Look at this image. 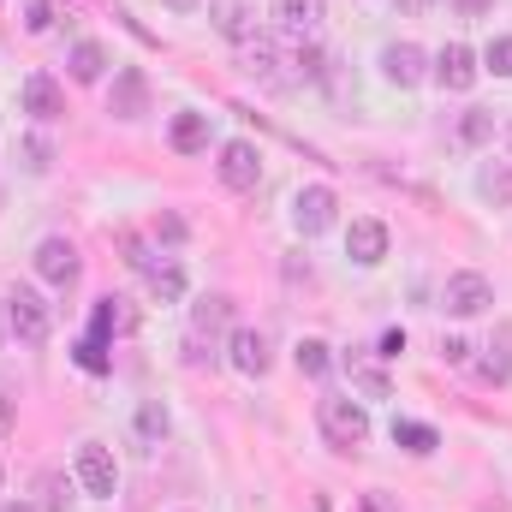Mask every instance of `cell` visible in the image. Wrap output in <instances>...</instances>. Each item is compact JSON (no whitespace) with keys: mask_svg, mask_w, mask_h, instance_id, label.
Returning a JSON list of instances; mask_svg holds the SVG:
<instances>
[{"mask_svg":"<svg viewBox=\"0 0 512 512\" xmlns=\"http://www.w3.org/2000/svg\"><path fill=\"white\" fill-rule=\"evenodd\" d=\"M316 423H322V441L340 447V453H358V447L370 441V411H364L358 399H346V393H328V399L316 405Z\"/></svg>","mask_w":512,"mask_h":512,"instance_id":"6da1fadb","label":"cell"},{"mask_svg":"<svg viewBox=\"0 0 512 512\" xmlns=\"http://www.w3.org/2000/svg\"><path fill=\"white\" fill-rule=\"evenodd\" d=\"M6 322H12V340H18V346H42V340L54 334V316H48V304H42L30 286H12V292H6Z\"/></svg>","mask_w":512,"mask_h":512,"instance_id":"7a4b0ae2","label":"cell"},{"mask_svg":"<svg viewBox=\"0 0 512 512\" xmlns=\"http://www.w3.org/2000/svg\"><path fill=\"white\" fill-rule=\"evenodd\" d=\"M441 304H447V316H483L489 304H495V286H489V274H447V286H441Z\"/></svg>","mask_w":512,"mask_h":512,"instance_id":"3957f363","label":"cell"},{"mask_svg":"<svg viewBox=\"0 0 512 512\" xmlns=\"http://www.w3.org/2000/svg\"><path fill=\"white\" fill-rule=\"evenodd\" d=\"M239 60H245V72H251L262 90H292V78L280 72L286 60H280V42H274V36H262V30H256L251 42H239Z\"/></svg>","mask_w":512,"mask_h":512,"instance_id":"277c9868","label":"cell"},{"mask_svg":"<svg viewBox=\"0 0 512 512\" xmlns=\"http://www.w3.org/2000/svg\"><path fill=\"white\" fill-rule=\"evenodd\" d=\"M36 274H42L48 286L72 292V286H78V274H84L78 245H72V239H60V233H54V239H42V245H36Z\"/></svg>","mask_w":512,"mask_h":512,"instance_id":"5b68a950","label":"cell"},{"mask_svg":"<svg viewBox=\"0 0 512 512\" xmlns=\"http://www.w3.org/2000/svg\"><path fill=\"white\" fill-rule=\"evenodd\" d=\"M334 209H340V197H334L328 185H304V191L292 197V227H298L304 239H316V233L334 227Z\"/></svg>","mask_w":512,"mask_h":512,"instance_id":"8992f818","label":"cell"},{"mask_svg":"<svg viewBox=\"0 0 512 512\" xmlns=\"http://www.w3.org/2000/svg\"><path fill=\"white\" fill-rule=\"evenodd\" d=\"M78 483H84V495H96V501H114V489H120V471H114V453H108L102 441H84V447H78Z\"/></svg>","mask_w":512,"mask_h":512,"instance_id":"52a82bcc","label":"cell"},{"mask_svg":"<svg viewBox=\"0 0 512 512\" xmlns=\"http://www.w3.org/2000/svg\"><path fill=\"white\" fill-rule=\"evenodd\" d=\"M108 114H114V120H143V114H149V78H143L137 66H120V72H114Z\"/></svg>","mask_w":512,"mask_h":512,"instance_id":"ba28073f","label":"cell"},{"mask_svg":"<svg viewBox=\"0 0 512 512\" xmlns=\"http://www.w3.org/2000/svg\"><path fill=\"white\" fill-rule=\"evenodd\" d=\"M221 185H233V191H251L256 179H262V155H256V143L245 137H233V143H221Z\"/></svg>","mask_w":512,"mask_h":512,"instance_id":"9c48e42d","label":"cell"},{"mask_svg":"<svg viewBox=\"0 0 512 512\" xmlns=\"http://www.w3.org/2000/svg\"><path fill=\"white\" fill-rule=\"evenodd\" d=\"M382 78H387V84H399V90L423 84V78H429L423 48H417V42H387V48H382Z\"/></svg>","mask_w":512,"mask_h":512,"instance_id":"30bf717a","label":"cell"},{"mask_svg":"<svg viewBox=\"0 0 512 512\" xmlns=\"http://www.w3.org/2000/svg\"><path fill=\"white\" fill-rule=\"evenodd\" d=\"M429 72H435V84H441V90H453V96H459V90H471V84H477V54H471L465 42H447V48L435 54V66H429Z\"/></svg>","mask_w":512,"mask_h":512,"instance_id":"8fae6325","label":"cell"},{"mask_svg":"<svg viewBox=\"0 0 512 512\" xmlns=\"http://www.w3.org/2000/svg\"><path fill=\"white\" fill-rule=\"evenodd\" d=\"M24 114H30L36 126H54V120L66 114V90H60L48 72H30V78H24Z\"/></svg>","mask_w":512,"mask_h":512,"instance_id":"7c38bea8","label":"cell"},{"mask_svg":"<svg viewBox=\"0 0 512 512\" xmlns=\"http://www.w3.org/2000/svg\"><path fill=\"white\" fill-rule=\"evenodd\" d=\"M227 358H233V370L239 376H268V334L262 328H233V340H227Z\"/></svg>","mask_w":512,"mask_h":512,"instance_id":"4fadbf2b","label":"cell"},{"mask_svg":"<svg viewBox=\"0 0 512 512\" xmlns=\"http://www.w3.org/2000/svg\"><path fill=\"white\" fill-rule=\"evenodd\" d=\"M209 24H215L227 42H251L256 36V6L251 0H209Z\"/></svg>","mask_w":512,"mask_h":512,"instance_id":"5bb4252c","label":"cell"},{"mask_svg":"<svg viewBox=\"0 0 512 512\" xmlns=\"http://www.w3.org/2000/svg\"><path fill=\"white\" fill-rule=\"evenodd\" d=\"M346 256H352L358 268H376V262L387 256V227L382 221H370V215L352 221V227H346Z\"/></svg>","mask_w":512,"mask_h":512,"instance_id":"9a60e30c","label":"cell"},{"mask_svg":"<svg viewBox=\"0 0 512 512\" xmlns=\"http://www.w3.org/2000/svg\"><path fill=\"white\" fill-rule=\"evenodd\" d=\"M274 18H280V30H292V36H310V30L328 18V0H274Z\"/></svg>","mask_w":512,"mask_h":512,"instance_id":"2e32d148","label":"cell"},{"mask_svg":"<svg viewBox=\"0 0 512 512\" xmlns=\"http://www.w3.org/2000/svg\"><path fill=\"white\" fill-rule=\"evenodd\" d=\"M66 72H72V84H102V72H108V48H102V42H78V48L66 54Z\"/></svg>","mask_w":512,"mask_h":512,"instance_id":"e0dca14e","label":"cell"},{"mask_svg":"<svg viewBox=\"0 0 512 512\" xmlns=\"http://www.w3.org/2000/svg\"><path fill=\"white\" fill-rule=\"evenodd\" d=\"M221 328H233V298H221V292H215V298L191 304V334H197V340H203V334L215 340Z\"/></svg>","mask_w":512,"mask_h":512,"instance_id":"ac0fdd59","label":"cell"},{"mask_svg":"<svg viewBox=\"0 0 512 512\" xmlns=\"http://www.w3.org/2000/svg\"><path fill=\"white\" fill-rule=\"evenodd\" d=\"M167 137H173V149H179V155H197V149H209V114H179Z\"/></svg>","mask_w":512,"mask_h":512,"instance_id":"d6986e66","label":"cell"},{"mask_svg":"<svg viewBox=\"0 0 512 512\" xmlns=\"http://www.w3.org/2000/svg\"><path fill=\"white\" fill-rule=\"evenodd\" d=\"M36 507L66 512L72 507V477H66V471H42V477H36Z\"/></svg>","mask_w":512,"mask_h":512,"instance_id":"ffe728a7","label":"cell"},{"mask_svg":"<svg viewBox=\"0 0 512 512\" xmlns=\"http://www.w3.org/2000/svg\"><path fill=\"white\" fill-rule=\"evenodd\" d=\"M286 66H292V84H316V78H328V54H322L316 42H298Z\"/></svg>","mask_w":512,"mask_h":512,"instance_id":"44dd1931","label":"cell"},{"mask_svg":"<svg viewBox=\"0 0 512 512\" xmlns=\"http://www.w3.org/2000/svg\"><path fill=\"white\" fill-rule=\"evenodd\" d=\"M292 364H298V376H310V382H322V376L334 370V352H328V340H298V352H292Z\"/></svg>","mask_w":512,"mask_h":512,"instance_id":"7402d4cb","label":"cell"},{"mask_svg":"<svg viewBox=\"0 0 512 512\" xmlns=\"http://www.w3.org/2000/svg\"><path fill=\"white\" fill-rule=\"evenodd\" d=\"M393 447H405V453H435V447H441V435H435L429 423H411V417H393Z\"/></svg>","mask_w":512,"mask_h":512,"instance_id":"603a6c76","label":"cell"},{"mask_svg":"<svg viewBox=\"0 0 512 512\" xmlns=\"http://www.w3.org/2000/svg\"><path fill=\"white\" fill-rule=\"evenodd\" d=\"M453 137H459L465 149H483V143H495V114H489V108H465Z\"/></svg>","mask_w":512,"mask_h":512,"instance_id":"cb8c5ba5","label":"cell"},{"mask_svg":"<svg viewBox=\"0 0 512 512\" xmlns=\"http://www.w3.org/2000/svg\"><path fill=\"white\" fill-rule=\"evenodd\" d=\"M477 376H483L489 387H507V382H512V346H507V340L483 346V364H477Z\"/></svg>","mask_w":512,"mask_h":512,"instance_id":"d4e9b609","label":"cell"},{"mask_svg":"<svg viewBox=\"0 0 512 512\" xmlns=\"http://www.w3.org/2000/svg\"><path fill=\"white\" fill-rule=\"evenodd\" d=\"M137 328V310H131L126 298H102V310H96V334H131Z\"/></svg>","mask_w":512,"mask_h":512,"instance_id":"484cf974","label":"cell"},{"mask_svg":"<svg viewBox=\"0 0 512 512\" xmlns=\"http://www.w3.org/2000/svg\"><path fill=\"white\" fill-rule=\"evenodd\" d=\"M149 292H155L161 304L185 298V268H179V262H155V268H149Z\"/></svg>","mask_w":512,"mask_h":512,"instance_id":"4316f807","label":"cell"},{"mask_svg":"<svg viewBox=\"0 0 512 512\" xmlns=\"http://www.w3.org/2000/svg\"><path fill=\"white\" fill-rule=\"evenodd\" d=\"M167 429H173V417H167V405L161 399H149V405H137V435L155 447V441H167Z\"/></svg>","mask_w":512,"mask_h":512,"instance_id":"83f0119b","label":"cell"},{"mask_svg":"<svg viewBox=\"0 0 512 512\" xmlns=\"http://www.w3.org/2000/svg\"><path fill=\"white\" fill-rule=\"evenodd\" d=\"M477 191H483L495 209H507L512 203V167H483V173H477Z\"/></svg>","mask_w":512,"mask_h":512,"instance_id":"f1b7e54d","label":"cell"},{"mask_svg":"<svg viewBox=\"0 0 512 512\" xmlns=\"http://www.w3.org/2000/svg\"><path fill=\"white\" fill-rule=\"evenodd\" d=\"M346 370H352V382L364 387V399H387V393H393V387H387V376H382V370H376V364H364L358 352L346 358Z\"/></svg>","mask_w":512,"mask_h":512,"instance_id":"f546056e","label":"cell"},{"mask_svg":"<svg viewBox=\"0 0 512 512\" xmlns=\"http://www.w3.org/2000/svg\"><path fill=\"white\" fill-rule=\"evenodd\" d=\"M18 155H24V173H48V161H54L48 137H24V143H18Z\"/></svg>","mask_w":512,"mask_h":512,"instance_id":"4dcf8cb0","label":"cell"},{"mask_svg":"<svg viewBox=\"0 0 512 512\" xmlns=\"http://www.w3.org/2000/svg\"><path fill=\"white\" fill-rule=\"evenodd\" d=\"M483 66H489L495 78H512V36H495V42L483 48Z\"/></svg>","mask_w":512,"mask_h":512,"instance_id":"1f68e13d","label":"cell"},{"mask_svg":"<svg viewBox=\"0 0 512 512\" xmlns=\"http://www.w3.org/2000/svg\"><path fill=\"white\" fill-rule=\"evenodd\" d=\"M24 24H30L36 36H42V30H54V6H48V0H30V6H24Z\"/></svg>","mask_w":512,"mask_h":512,"instance_id":"d6a6232c","label":"cell"},{"mask_svg":"<svg viewBox=\"0 0 512 512\" xmlns=\"http://www.w3.org/2000/svg\"><path fill=\"white\" fill-rule=\"evenodd\" d=\"M441 358H447V364H471V340L447 334V340H441Z\"/></svg>","mask_w":512,"mask_h":512,"instance_id":"836d02e7","label":"cell"},{"mask_svg":"<svg viewBox=\"0 0 512 512\" xmlns=\"http://www.w3.org/2000/svg\"><path fill=\"white\" fill-rule=\"evenodd\" d=\"M155 233H161L167 245H179V239H185V221H179V215H161V221H155Z\"/></svg>","mask_w":512,"mask_h":512,"instance_id":"e575fe53","label":"cell"},{"mask_svg":"<svg viewBox=\"0 0 512 512\" xmlns=\"http://www.w3.org/2000/svg\"><path fill=\"white\" fill-rule=\"evenodd\" d=\"M12 423H18V405H12V399H6V393H0V441H6V435H12Z\"/></svg>","mask_w":512,"mask_h":512,"instance_id":"d590c367","label":"cell"},{"mask_svg":"<svg viewBox=\"0 0 512 512\" xmlns=\"http://www.w3.org/2000/svg\"><path fill=\"white\" fill-rule=\"evenodd\" d=\"M399 352H405V334H399V328H387V334H382V358H399Z\"/></svg>","mask_w":512,"mask_h":512,"instance_id":"8d00e7d4","label":"cell"},{"mask_svg":"<svg viewBox=\"0 0 512 512\" xmlns=\"http://www.w3.org/2000/svg\"><path fill=\"white\" fill-rule=\"evenodd\" d=\"M453 6H459L465 18H483V12H495V0H453Z\"/></svg>","mask_w":512,"mask_h":512,"instance_id":"74e56055","label":"cell"},{"mask_svg":"<svg viewBox=\"0 0 512 512\" xmlns=\"http://www.w3.org/2000/svg\"><path fill=\"white\" fill-rule=\"evenodd\" d=\"M387 6H393L399 18H417V12H423V0H387Z\"/></svg>","mask_w":512,"mask_h":512,"instance_id":"f35d334b","label":"cell"},{"mask_svg":"<svg viewBox=\"0 0 512 512\" xmlns=\"http://www.w3.org/2000/svg\"><path fill=\"white\" fill-rule=\"evenodd\" d=\"M0 512H42V507H30V501H6Z\"/></svg>","mask_w":512,"mask_h":512,"instance_id":"ab89813d","label":"cell"},{"mask_svg":"<svg viewBox=\"0 0 512 512\" xmlns=\"http://www.w3.org/2000/svg\"><path fill=\"white\" fill-rule=\"evenodd\" d=\"M167 6H179V12H191V6H197V0H167Z\"/></svg>","mask_w":512,"mask_h":512,"instance_id":"60d3db41","label":"cell"},{"mask_svg":"<svg viewBox=\"0 0 512 512\" xmlns=\"http://www.w3.org/2000/svg\"><path fill=\"white\" fill-rule=\"evenodd\" d=\"M507 149H512V120H507Z\"/></svg>","mask_w":512,"mask_h":512,"instance_id":"b9f144b4","label":"cell"}]
</instances>
